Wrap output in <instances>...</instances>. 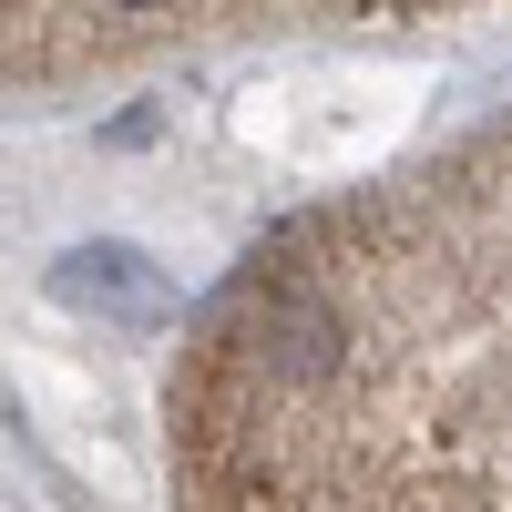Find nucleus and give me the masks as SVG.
<instances>
[{"mask_svg":"<svg viewBox=\"0 0 512 512\" xmlns=\"http://www.w3.org/2000/svg\"><path fill=\"white\" fill-rule=\"evenodd\" d=\"M175 461L185 512H512V113L246 256Z\"/></svg>","mask_w":512,"mask_h":512,"instance_id":"obj_1","label":"nucleus"},{"mask_svg":"<svg viewBox=\"0 0 512 512\" xmlns=\"http://www.w3.org/2000/svg\"><path fill=\"white\" fill-rule=\"evenodd\" d=\"M195 21H216V11H195V0H0V82L82 72V62L134 52V41L195 31Z\"/></svg>","mask_w":512,"mask_h":512,"instance_id":"obj_2","label":"nucleus"},{"mask_svg":"<svg viewBox=\"0 0 512 512\" xmlns=\"http://www.w3.org/2000/svg\"><path fill=\"white\" fill-rule=\"evenodd\" d=\"M52 297H72V308H113V318H164V277L144 267L134 246H72L52 267Z\"/></svg>","mask_w":512,"mask_h":512,"instance_id":"obj_3","label":"nucleus"}]
</instances>
